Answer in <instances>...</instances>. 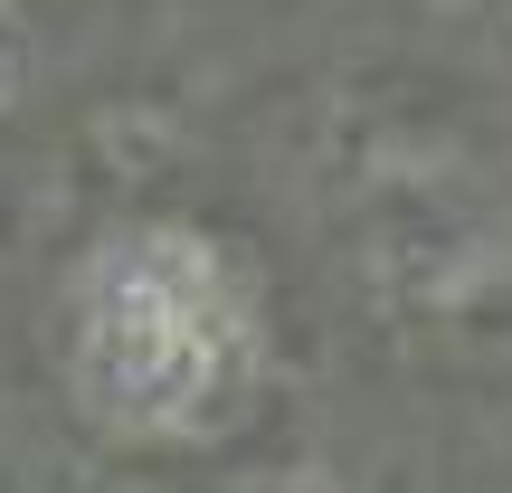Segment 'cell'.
Masks as SVG:
<instances>
[{"mask_svg": "<svg viewBox=\"0 0 512 493\" xmlns=\"http://www.w3.org/2000/svg\"><path fill=\"white\" fill-rule=\"evenodd\" d=\"M57 380L95 437L200 446L256 408L266 323L256 285L209 228H114L57 294Z\"/></svg>", "mask_w": 512, "mask_h": 493, "instance_id": "obj_1", "label": "cell"}, {"mask_svg": "<svg viewBox=\"0 0 512 493\" xmlns=\"http://www.w3.org/2000/svg\"><path fill=\"white\" fill-rule=\"evenodd\" d=\"M19 86H29V29H19V10L0 0V105H10Z\"/></svg>", "mask_w": 512, "mask_h": 493, "instance_id": "obj_2", "label": "cell"}]
</instances>
